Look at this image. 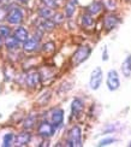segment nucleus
<instances>
[{"instance_id": "obj_17", "label": "nucleus", "mask_w": 131, "mask_h": 147, "mask_svg": "<svg viewBox=\"0 0 131 147\" xmlns=\"http://www.w3.org/2000/svg\"><path fill=\"white\" fill-rule=\"evenodd\" d=\"M35 124H36V116L35 115H29L23 122V128L26 130H30V129H33Z\"/></svg>"}, {"instance_id": "obj_8", "label": "nucleus", "mask_w": 131, "mask_h": 147, "mask_svg": "<svg viewBox=\"0 0 131 147\" xmlns=\"http://www.w3.org/2000/svg\"><path fill=\"white\" fill-rule=\"evenodd\" d=\"M118 23H119V17L113 13H108L103 17V28L106 32H111L112 29H114Z\"/></svg>"}, {"instance_id": "obj_14", "label": "nucleus", "mask_w": 131, "mask_h": 147, "mask_svg": "<svg viewBox=\"0 0 131 147\" xmlns=\"http://www.w3.org/2000/svg\"><path fill=\"white\" fill-rule=\"evenodd\" d=\"M19 44L21 42L18 41L15 36H7V38H5V46L7 48L9 51H15L17 50L18 47H19Z\"/></svg>"}, {"instance_id": "obj_22", "label": "nucleus", "mask_w": 131, "mask_h": 147, "mask_svg": "<svg viewBox=\"0 0 131 147\" xmlns=\"http://www.w3.org/2000/svg\"><path fill=\"white\" fill-rule=\"evenodd\" d=\"M65 13H66V17H72L73 13H75V3L73 1H69L67 5L65 6Z\"/></svg>"}, {"instance_id": "obj_10", "label": "nucleus", "mask_w": 131, "mask_h": 147, "mask_svg": "<svg viewBox=\"0 0 131 147\" xmlns=\"http://www.w3.org/2000/svg\"><path fill=\"white\" fill-rule=\"evenodd\" d=\"M39 40H37L36 38H29L26 42H23V50L26 51L27 53H33L35 52L37 48H39Z\"/></svg>"}, {"instance_id": "obj_29", "label": "nucleus", "mask_w": 131, "mask_h": 147, "mask_svg": "<svg viewBox=\"0 0 131 147\" xmlns=\"http://www.w3.org/2000/svg\"><path fill=\"white\" fill-rule=\"evenodd\" d=\"M103 4L108 10H114V7H116V3L112 1V0H105Z\"/></svg>"}, {"instance_id": "obj_4", "label": "nucleus", "mask_w": 131, "mask_h": 147, "mask_svg": "<svg viewBox=\"0 0 131 147\" xmlns=\"http://www.w3.org/2000/svg\"><path fill=\"white\" fill-rule=\"evenodd\" d=\"M6 20L10 24H19L23 21V11L18 6H12L9 10Z\"/></svg>"}, {"instance_id": "obj_24", "label": "nucleus", "mask_w": 131, "mask_h": 147, "mask_svg": "<svg viewBox=\"0 0 131 147\" xmlns=\"http://www.w3.org/2000/svg\"><path fill=\"white\" fill-rule=\"evenodd\" d=\"M9 10H10L9 6H6V5L0 6V22H3L4 20H6V18H7Z\"/></svg>"}, {"instance_id": "obj_12", "label": "nucleus", "mask_w": 131, "mask_h": 147, "mask_svg": "<svg viewBox=\"0 0 131 147\" xmlns=\"http://www.w3.org/2000/svg\"><path fill=\"white\" fill-rule=\"evenodd\" d=\"M83 111V101L81 99H73L72 104H71V117H77L81 115V112Z\"/></svg>"}, {"instance_id": "obj_32", "label": "nucleus", "mask_w": 131, "mask_h": 147, "mask_svg": "<svg viewBox=\"0 0 131 147\" xmlns=\"http://www.w3.org/2000/svg\"><path fill=\"white\" fill-rule=\"evenodd\" d=\"M0 47H1V36H0Z\"/></svg>"}, {"instance_id": "obj_5", "label": "nucleus", "mask_w": 131, "mask_h": 147, "mask_svg": "<svg viewBox=\"0 0 131 147\" xmlns=\"http://www.w3.org/2000/svg\"><path fill=\"white\" fill-rule=\"evenodd\" d=\"M102 82V70L101 68H95L93 70V72L90 74V80H89V87L93 90H96L99 89L100 84Z\"/></svg>"}, {"instance_id": "obj_16", "label": "nucleus", "mask_w": 131, "mask_h": 147, "mask_svg": "<svg viewBox=\"0 0 131 147\" xmlns=\"http://www.w3.org/2000/svg\"><path fill=\"white\" fill-rule=\"evenodd\" d=\"M103 9V4L100 3V1H94L91 3L88 7H87V10H88V13L89 15H97L100 11H101Z\"/></svg>"}, {"instance_id": "obj_11", "label": "nucleus", "mask_w": 131, "mask_h": 147, "mask_svg": "<svg viewBox=\"0 0 131 147\" xmlns=\"http://www.w3.org/2000/svg\"><path fill=\"white\" fill-rule=\"evenodd\" d=\"M30 140H32V134L28 131H22L15 138L17 146H27L30 142Z\"/></svg>"}, {"instance_id": "obj_15", "label": "nucleus", "mask_w": 131, "mask_h": 147, "mask_svg": "<svg viewBox=\"0 0 131 147\" xmlns=\"http://www.w3.org/2000/svg\"><path fill=\"white\" fill-rule=\"evenodd\" d=\"M122 71L124 74L125 77H130L131 76V54H128L125 60L122 64Z\"/></svg>"}, {"instance_id": "obj_19", "label": "nucleus", "mask_w": 131, "mask_h": 147, "mask_svg": "<svg viewBox=\"0 0 131 147\" xmlns=\"http://www.w3.org/2000/svg\"><path fill=\"white\" fill-rule=\"evenodd\" d=\"M57 26L54 22H53V20L51 18H45V20L42 21V23H41V26H40V29L41 30H47V32H49V30H52V29H54V27Z\"/></svg>"}, {"instance_id": "obj_3", "label": "nucleus", "mask_w": 131, "mask_h": 147, "mask_svg": "<svg viewBox=\"0 0 131 147\" xmlns=\"http://www.w3.org/2000/svg\"><path fill=\"white\" fill-rule=\"evenodd\" d=\"M55 128L51 122H47V121H43L39 124V128H37V133H39V136L43 138V139H49L54 135L55 133Z\"/></svg>"}, {"instance_id": "obj_2", "label": "nucleus", "mask_w": 131, "mask_h": 147, "mask_svg": "<svg viewBox=\"0 0 131 147\" xmlns=\"http://www.w3.org/2000/svg\"><path fill=\"white\" fill-rule=\"evenodd\" d=\"M91 53V48L89 46H81L77 48V51L75 52V54L72 56V65L77 66L79 64H82L83 62H85L87 59L89 58Z\"/></svg>"}, {"instance_id": "obj_25", "label": "nucleus", "mask_w": 131, "mask_h": 147, "mask_svg": "<svg viewBox=\"0 0 131 147\" xmlns=\"http://www.w3.org/2000/svg\"><path fill=\"white\" fill-rule=\"evenodd\" d=\"M11 35V30L7 26H0V36L1 38H7Z\"/></svg>"}, {"instance_id": "obj_23", "label": "nucleus", "mask_w": 131, "mask_h": 147, "mask_svg": "<svg viewBox=\"0 0 131 147\" xmlns=\"http://www.w3.org/2000/svg\"><path fill=\"white\" fill-rule=\"evenodd\" d=\"M55 50V45H54V42H47V44H45L42 46V51L43 52H46V53H53Z\"/></svg>"}, {"instance_id": "obj_21", "label": "nucleus", "mask_w": 131, "mask_h": 147, "mask_svg": "<svg viewBox=\"0 0 131 147\" xmlns=\"http://www.w3.org/2000/svg\"><path fill=\"white\" fill-rule=\"evenodd\" d=\"M39 15L42 17V18H52L53 16V12H52V9L48 7V6H45V7H41L39 10Z\"/></svg>"}, {"instance_id": "obj_20", "label": "nucleus", "mask_w": 131, "mask_h": 147, "mask_svg": "<svg viewBox=\"0 0 131 147\" xmlns=\"http://www.w3.org/2000/svg\"><path fill=\"white\" fill-rule=\"evenodd\" d=\"M13 140H15V135L12 133L5 134L4 138H3V146L4 147H10L12 145V142H13Z\"/></svg>"}, {"instance_id": "obj_27", "label": "nucleus", "mask_w": 131, "mask_h": 147, "mask_svg": "<svg viewBox=\"0 0 131 147\" xmlns=\"http://www.w3.org/2000/svg\"><path fill=\"white\" fill-rule=\"evenodd\" d=\"M41 1L45 4L46 6H48V7H51V9H55L58 6L57 0H41Z\"/></svg>"}, {"instance_id": "obj_9", "label": "nucleus", "mask_w": 131, "mask_h": 147, "mask_svg": "<svg viewBox=\"0 0 131 147\" xmlns=\"http://www.w3.org/2000/svg\"><path fill=\"white\" fill-rule=\"evenodd\" d=\"M64 122V111L61 109H54L51 112V123L55 128H60Z\"/></svg>"}, {"instance_id": "obj_28", "label": "nucleus", "mask_w": 131, "mask_h": 147, "mask_svg": "<svg viewBox=\"0 0 131 147\" xmlns=\"http://www.w3.org/2000/svg\"><path fill=\"white\" fill-rule=\"evenodd\" d=\"M114 141H116V139H114V138H107V139L101 140V141L99 142V146H107V145L113 144Z\"/></svg>"}, {"instance_id": "obj_6", "label": "nucleus", "mask_w": 131, "mask_h": 147, "mask_svg": "<svg viewBox=\"0 0 131 147\" xmlns=\"http://www.w3.org/2000/svg\"><path fill=\"white\" fill-rule=\"evenodd\" d=\"M120 86V81H119V76H118V72L116 70H111L107 74V88L110 90H117Z\"/></svg>"}, {"instance_id": "obj_7", "label": "nucleus", "mask_w": 131, "mask_h": 147, "mask_svg": "<svg viewBox=\"0 0 131 147\" xmlns=\"http://www.w3.org/2000/svg\"><path fill=\"white\" fill-rule=\"evenodd\" d=\"M26 82L28 84V87H30V88L37 87L39 83L41 82V74L39 71H35V70L29 71L26 76Z\"/></svg>"}, {"instance_id": "obj_1", "label": "nucleus", "mask_w": 131, "mask_h": 147, "mask_svg": "<svg viewBox=\"0 0 131 147\" xmlns=\"http://www.w3.org/2000/svg\"><path fill=\"white\" fill-rule=\"evenodd\" d=\"M66 145L67 146H82V129L78 125L72 127L67 134V140H66Z\"/></svg>"}, {"instance_id": "obj_13", "label": "nucleus", "mask_w": 131, "mask_h": 147, "mask_svg": "<svg viewBox=\"0 0 131 147\" xmlns=\"http://www.w3.org/2000/svg\"><path fill=\"white\" fill-rule=\"evenodd\" d=\"M13 36L19 41V42H26L29 39V34L28 30L24 27H18L15 32H13Z\"/></svg>"}, {"instance_id": "obj_18", "label": "nucleus", "mask_w": 131, "mask_h": 147, "mask_svg": "<svg viewBox=\"0 0 131 147\" xmlns=\"http://www.w3.org/2000/svg\"><path fill=\"white\" fill-rule=\"evenodd\" d=\"M94 24H95V22H94V18L91 17V15L85 13V15L82 16V26H83V28L91 29L93 27H94Z\"/></svg>"}, {"instance_id": "obj_30", "label": "nucleus", "mask_w": 131, "mask_h": 147, "mask_svg": "<svg viewBox=\"0 0 131 147\" xmlns=\"http://www.w3.org/2000/svg\"><path fill=\"white\" fill-rule=\"evenodd\" d=\"M108 59V53H107V48H105V50H103V56H102V60H105V62H106V60H107Z\"/></svg>"}, {"instance_id": "obj_31", "label": "nucleus", "mask_w": 131, "mask_h": 147, "mask_svg": "<svg viewBox=\"0 0 131 147\" xmlns=\"http://www.w3.org/2000/svg\"><path fill=\"white\" fill-rule=\"evenodd\" d=\"M17 1H18V3H21V4H27L29 0H17Z\"/></svg>"}, {"instance_id": "obj_26", "label": "nucleus", "mask_w": 131, "mask_h": 147, "mask_svg": "<svg viewBox=\"0 0 131 147\" xmlns=\"http://www.w3.org/2000/svg\"><path fill=\"white\" fill-rule=\"evenodd\" d=\"M52 20L55 24H60V23H63L64 21V15L63 13H54L52 16Z\"/></svg>"}]
</instances>
